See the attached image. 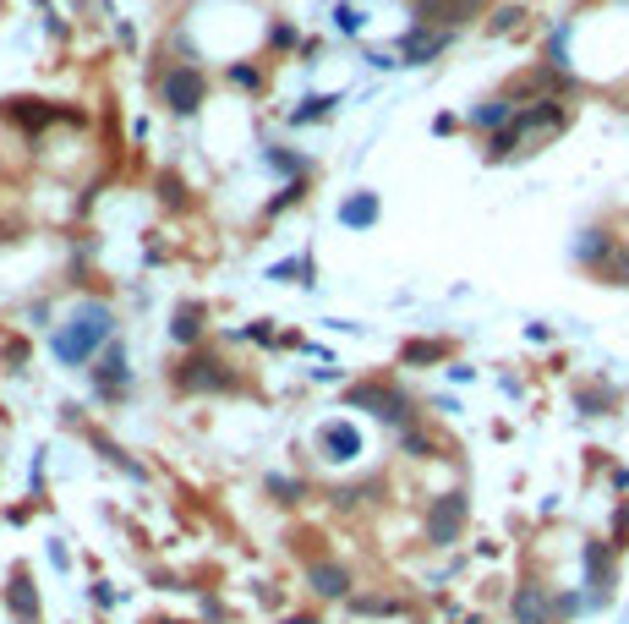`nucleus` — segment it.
<instances>
[{
	"label": "nucleus",
	"instance_id": "f257e3e1",
	"mask_svg": "<svg viewBox=\"0 0 629 624\" xmlns=\"http://www.w3.org/2000/svg\"><path fill=\"white\" fill-rule=\"evenodd\" d=\"M110 329H115L110 302H83L72 318H66V329L55 334V356H61V362H72V367H83L88 356H93V345L110 340Z\"/></svg>",
	"mask_w": 629,
	"mask_h": 624
},
{
	"label": "nucleus",
	"instance_id": "f03ea898",
	"mask_svg": "<svg viewBox=\"0 0 629 624\" xmlns=\"http://www.w3.org/2000/svg\"><path fill=\"white\" fill-rule=\"evenodd\" d=\"M203 94H208V83H203V72H192V66H170V72L159 77V99H165L176 115H192L197 104H203Z\"/></svg>",
	"mask_w": 629,
	"mask_h": 624
},
{
	"label": "nucleus",
	"instance_id": "7ed1b4c3",
	"mask_svg": "<svg viewBox=\"0 0 629 624\" xmlns=\"http://www.w3.org/2000/svg\"><path fill=\"white\" fill-rule=\"evenodd\" d=\"M465 515H471L465 493H444V499H433V510H427V542H433V548H449V542H460Z\"/></svg>",
	"mask_w": 629,
	"mask_h": 624
},
{
	"label": "nucleus",
	"instance_id": "20e7f679",
	"mask_svg": "<svg viewBox=\"0 0 629 624\" xmlns=\"http://www.w3.org/2000/svg\"><path fill=\"white\" fill-rule=\"evenodd\" d=\"M345 406L372 411V416H383V422H405V416H411V400H405L400 389H383V384H356L351 395H345Z\"/></svg>",
	"mask_w": 629,
	"mask_h": 624
},
{
	"label": "nucleus",
	"instance_id": "39448f33",
	"mask_svg": "<svg viewBox=\"0 0 629 624\" xmlns=\"http://www.w3.org/2000/svg\"><path fill=\"white\" fill-rule=\"evenodd\" d=\"M509 614H515V624H553V619H558V603L547 597V586L526 581V586L515 592V603H509Z\"/></svg>",
	"mask_w": 629,
	"mask_h": 624
},
{
	"label": "nucleus",
	"instance_id": "423d86ee",
	"mask_svg": "<svg viewBox=\"0 0 629 624\" xmlns=\"http://www.w3.org/2000/svg\"><path fill=\"white\" fill-rule=\"evenodd\" d=\"M482 6H487V0H411V11L422 17V28H427V22H444V28H460V22H471Z\"/></svg>",
	"mask_w": 629,
	"mask_h": 624
},
{
	"label": "nucleus",
	"instance_id": "0eeeda50",
	"mask_svg": "<svg viewBox=\"0 0 629 624\" xmlns=\"http://www.w3.org/2000/svg\"><path fill=\"white\" fill-rule=\"evenodd\" d=\"M181 389H230V373L219 356H186L181 373H176Z\"/></svg>",
	"mask_w": 629,
	"mask_h": 624
},
{
	"label": "nucleus",
	"instance_id": "6e6552de",
	"mask_svg": "<svg viewBox=\"0 0 629 624\" xmlns=\"http://www.w3.org/2000/svg\"><path fill=\"white\" fill-rule=\"evenodd\" d=\"M586 581H591V608L608 603V586H613V570H608V548L602 542H586Z\"/></svg>",
	"mask_w": 629,
	"mask_h": 624
},
{
	"label": "nucleus",
	"instance_id": "1a4fd4ad",
	"mask_svg": "<svg viewBox=\"0 0 629 624\" xmlns=\"http://www.w3.org/2000/svg\"><path fill=\"white\" fill-rule=\"evenodd\" d=\"M444 44H449V33H433V28H411V33H405V39H400V55H405V66H427V61H433L438 50H444Z\"/></svg>",
	"mask_w": 629,
	"mask_h": 624
},
{
	"label": "nucleus",
	"instance_id": "9d476101",
	"mask_svg": "<svg viewBox=\"0 0 629 624\" xmlns=\"http://www.w3.org/2000/svg\"><path fill=\"white\" fill-rule=\"evenodd\" d=\"M340 225H345V230L378 225V192H351V198L340 203Z\"/></svg>",
	"mask_w": 629,
	"mask_h": 624
},
{
	"label": "nucleus",
	"instance_id": "9b49d317",
	"mask_svg": "<svg viewBox=\"0 0 629 624\" xmlns=\"http://www.w3.org/2000/svg\"><path fill=\"white\" fill-rule=\"evenodd\" d=\"M93 378H99V389H104V395H115V389H126V384H132V373H126V351H121V345H110V351H104V362L93 367Z\"/></svg>",
	"mask_w": 629,
	"mask_h": 624
},
{
	"label": "nucleus",
	"instance_id": "f8f14e48",
	"mask_svg": "<svg viewBox=\"0 0 629 624\" xmlns=\"http://www.w3.org/2000/svg\"><path fill=\"white\" fill-rule=\"evenodd\" d=\"M356 449H361L356 427H340V422L323 427V455H329V460H356Z\"/></svg>",
	"mask_w": 629,
	"mask_h": 624
},
{
	"label": "nucleus",
	"instance_id": "ddd939ff",
	"mask_svg": "<svg viewBox=\"0 0 629 624\" xmlns=\"http://www.w3.org/2000/svg\"><path fill=\"white\" fill-rule=\"evenodd\" d=\"M312 592H323V597H345V592H351V575H345L340 564H312Z\"/></svg>",
	"mask_w": 629,
	"mask_h": 624
},
{
	"label": "nucleus",
	"instance_id": "4468645a",
	"mask_svg": "<svg viewBox=\"0 0 629 624\" xmlns=\"http://www.w3.org/2000/svg\"><path fill=\"white\" fill-rule=\"evenodd\" d=\"M471 121L487 126V132H504V121H515V104H509V99H487V104H476V110H471Z\"/></svg>",
	"mask_w": 629,
	"mask_h": 624
},
{
	"label": "nucleus",
	"instance_id": "2eb2a0df",
	"mask_svg": "<svg viewBox=\"0 0 629 624\" xmlns=\"http://www.w3.org/2000/svg\"><path fill=\"white\" fill-rule=\"evenodd\" d=\"M6 597H11V614H17L22 624L39 614V597H33V586H28V575H22V570L11 575V592H6Z\"/></svg>",
	"mask_w": 629,
	"mask_h": 624
},
{
	"label": "nucleus",
	"instance_id": "dca6fc26",
	"mask_svg": "<svg viewBox=\"0 0 629 624\" xmlns=\"http://www.w3.org/2000/svg\"><path fill=\"white\" fill-rule=\"evenodd\" d=\"M575 258L580 263H597V258L613 263V236H608V230H586V236L575 241Z\"/></svg>",
	"mask_w": 629,
	"mask_h": 624
},
{
	"label": "nucleus",
	"instance_id": "f3484780",
	"mask_svg": "<svg viewBox=\"0 0 629 624\" xmlns=\"http://www.w3.org/2000/svg\"><path fill=\"white\" fill-rule=\"evenodd\" d=\"M334 104H340V94H312L307 104H301L296 115H290V126H307V121H323V115L334 110Z\"/></svg>",
	"mask_w": 629,
	"mask_h": 624
},
{
	"label": "nucleus",
	"instance_id": "a211bd4d",
	"mask_svg": "<svg viewBox=\"0 0 629 624\" xmlns=\"http://www.w3.org/2000/svg\"><path fill=\"white\" fill-rule=\"evenodd\" d=\"M269 280H285V285H312V258H290V263H274Z\"/></svg>",
	"mask_w": 629,
	"mask_h": 624
},
{
	"label": "nucleus",
	"instance_id": "6ab92c4d",
	"mask_svg": "<svg viewBox=\"0 0 629 624\" xmlns=\"http://www.w3.org/2000/svg\"><path fill=\"white\" fill-rule=\"evenodd\" d=\"M170 334H176L181 345H192L197 334H203V312H197V307H181V312H176V323H170Z\"/></svg>",
	"mask_w": 629,
	"mask_h": 624
},
{
	"label": "nucleus",
	"instance_id": "aec40b11",
	"mask_svg": "<svg viewBox=\"0 0 629 624\" xmlns=\"http://www.w3.org/2000/svg\"><path fill=\"white\" fill-rule=\"evenodd\" d=\"M263 159H269V165L279 170V176H290V181H301V176H307V159H301V154H285V148H269Z\"/></svg>",
	"mask_w": 629,
	"mask_h": 624
},
{
	"label": "nucleus",
	"instance_id": "412c9836",
	"mask_svg": "<svg viewBox=\"0 0 629 624\" xmlns=\"http://www.w3.org/2000/svg\"><path fill=\"white\" fill-rule=\"evenodd\" d=\"M361 22H367V17H361L356 6H334V28H340V33H361Z\"/></svg>",
	"mask_w": 629,
	"mask_h": 624
},
{
	"label": "nucleus",
	"instance_id": "4be33fe9",
	"mask_svg": "<svg viewBox=\"0 0 629 624\" xmlns=\"http://www.w3.org/2000/svg\"><path fill=\"white\" fill-rule=\"evenodd\" d=\"M580 406H586V416H597L602 406H613V395H608V389H586V395H580Z\"/></svg>",
	"mask_w": 629,
	"mask_h": 624
},
{
	"label": "nucleus",
	"instance_id": "5701e85b",
	"mask_svg": "<svg viewBox=\"0 0 629 624\" xmlns=\"http://www.w3.org/2000/svg\"><path fill=\"white\" fill-rule=\"evenodd\" d=\"M520 17H526V11H520V6H504V11H498V17H493V33H509V28H515Z\"/></svg>",
	"mask_w": 629,
	"mask_h": 624
},
{
	"label": "nucleus",
	"instance_id": "b1692460",
	"mask_svg": "<svg viewBox=\"0 0 629 624\" xmlns=\"http://www.w3.org/2000/svg\"><path fill=\"white\" fill-rule=\"evenodd\" d=\"M438 356H444V345H411L405 362H438Z\"/></svg>",
	"mask_w": 629,
	"mask_h": 624
},
{
	"label": "nucleus",
	"instance_id": "393cba45",
	"mask_svg": "<svg viewBox=\"0 0 629 624\" xmlns=\"http://www.w3.org/2000/svg\"><path fill=\"white\" fill-rule=\"evenodd\" d=\"M608 274H613V280H624V285H629V252H613Z\"/></svg>",
	"mask_w": 629,
	"mask_h": 624
},
{
	"label": "nucleus",
	"instance_id": "a878e982",
	"mask_svg": "<svg viewBox=\"0 0 629 624\" xmlns=\"http://www.w3.org/2000/svg\"><path fill=\"white\" fill-rule=\"evenodd\" d=\"M230 77H236L241 88H258V66H230Z\"/></svg>",
	"mask_w": 629,
	"mask_h": 624
},
{
	"label": "nucleus",
	"instance_id": "bb28decb",
	"mask_svg": "<svg viewBox=\"0 0 629 624\" xmlns=\"http://www.w3.org/2000/svg\"><path fill=\"white\" fill-rule=\"evenodd\" d=\"M290 624H312V619H290Z\"/></svg>",
	"mask_w": 629,
	"mask_h": 624
}]
</instances>
